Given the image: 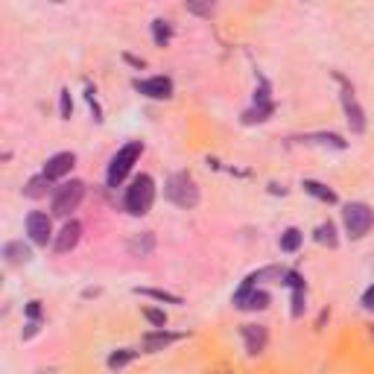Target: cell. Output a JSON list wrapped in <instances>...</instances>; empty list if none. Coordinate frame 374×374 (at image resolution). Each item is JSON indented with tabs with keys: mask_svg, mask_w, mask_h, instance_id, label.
I'll return each mask as SVG.
<instances>
[{
	"mask_svg": "<svg viewBox=\"0 0 374 374\" xmlns=\"http://www.w3.org/2000/svg\"><path fill=\"white\" fill-rule=\"evenodd\" d=\"M164 199L170 205H176L182 211H193L199 205V187L193 182L190 172H172L164 182Z\"/></svg>",
	"mask_w": 374,
	"mask_h": 374,
	"instance_id": "cell-1",
	"label": "cell"
},
{
	"mask_svg": "<svg viewBox=\"0 0 374 374\" xmlns=\"http://www.w3.org/2000/svg\"><path fill=\"white\" fill-rule=\"evenodd\" d=\"M153 202H155V182H153V176L141 172V176H135L132 185L126 187L123 208H126V214H132V216H143V214H149Z\"/></svg>",
	"mask_w": 374,
	"mask_h": 374,
	"instance_id": "cell-2",
	"label": "cell"
},
{
	"mask_svg": "<svg viewBox=\"0 0 374 374\" xmlns=\"http://www.w3.org/2000/svg\"><path fill=\"white\" fill-rule=\"evenodd\" d=\"M141 153H143V143L141 141H129V143H123L117 149V153L111 155V161H109V172H106L109 187H117V185L126 182V176L132 172V167L138 164Z\"/></svg>",
	"mask_w": 374,
	"mask_h": 374,
	"instance_id": "cell-3",
	"label": "cell"
},
{
	"mask_svg": "<svg viewBox=\"0 0 374 374\" xmlns=\"http://www.w3.org/2000/svg\"><path fill=\"white\" fill-rule=\"evenodd\" d=\"M334 79L339 82V99H342V111H345V120L351 126L354 135H363L365 132V111L363 106L357 103V94H354V85L348 82L342 73H334Z\"/></svg>",
	"mask_w": 374,
	"mask_h": 374,
	"instance_id": "cell-4",
	"label": "cell"
},
{
	"mask_svg": "<svg viewBox=\"0 0 374 374\" xmlns=\"http://www.w3.org/2000/svg\"><path fill=\"white\" fill-rule=\"evenodd\" d=\"M82 199H85V182L70 179V182H65V185L53 193V202H50V211H53L56 216H62V219H67L73 211H77V208L82 205Z\"/></svg>",
	"mask_w": 374,
	"mask_h": 374,
	"instance_id": "cell-5",
	"label": "cell"
},
{
	"mask_svg": "<svg viewBox=\"0 0 374 374\" xmlns=\"http://www.w3.org/2000/svg\"><path fill=\"white\" fill-rule=\"evenodd\" d=\"M342 222L351 240H363L374 229V211L365 202H351L342 208Z\"/></svg>",
	"mask_w": 374,
	"mask_h": 374,
	"instance_id": "cell-6",
	"label": "cell"
},
{
	"mask_svg": "<svg viewBox=\"0 0 374 374\" xmlns=\"http://www.w3.org/2000/svg\"><path fill=\"white\" fill-rule=\"evenodd\" d=\"M23 229H27V237L35 243V246H47L53 243L56 234H53V222L44 211H30L27 219H23Z\"/></svg>",
	"mask_w": 374,
	"mask_h": 374,
	"instance_id": "cell-7",
	"label": "cell"
},
{
	"mask_svg": "<svg viewBox=\"0 0 374 374\" xmlns=\"http://www.w3.org/2000/svg\"><path fill=\"white\" fill-rule=\"evenodd\" d=\"M132 88L146 97V99H170L172 91H176V85H172L170 77H149V79H135Z\"/></svg>",
	"mask_w": 374,
	"mask_h": 374,
	"instance_id": "cell-8",
	"label": "cell"
},
{
	"mask_svg": "<svg viewBox=\"0 0 374 374\" xmlns=\"http://www.w3.org/2000/svg\"><path fill=\"white\" fill-rule=\"evenodd\" d=\"M79 240H82V222L79 219H65V226L59 229V234L53 240V252L56 255H67V252H73V248L79 246Z\"/></svg>",
	"mask_w": 374,
	"mask_h": 374,
	"instance_id": "cell-9",
	"label": "cell"
},
{
	"mask_svg": "<svg viewBox=\"0 0 374 374\" xmlns=\"http://www.w3.org/2000/svg\"><path fill=\"white\" fill-rule=\"evenodd\" d=\"M182 339H185V334H172V331H167V328H155V331L143 334L141 348H143L146 354H158V351H167L170 345H176V342H182Z\"/></svg>",
	"mask_w": 374,
	"mask_h": 374,
	"instance_id": "cell-10",
	"label": "cell"
},
{
	"mask_svg": "<svg viewBox=\"0 0 374 374\" xmlns=\"http://www.w3.org/2000/svg\"><path fill=\"white\" fill-rule=\"evenodd\" d=\"M73 164H77V155H73V153H56V155L47 158V164H44L41 172H44L50 182H62L67 172L73 170Z\"/></svg>",
	"mask_w": 374,
	"mask_h": 374,
	"instance_id": "cell-11",
	"label": "cell"
},
{
	"mask_svg": "<svg viewBox=\"0 0 374 374\" xmlns=\"http://www.w3.org/2000/svg\"><path fill=\"white\" fill-rule=\"evenodd\" d=\"M240 336H243L246 351L252 354V357L263 354V348H266V342H269V334H266L263 325H243V328H240Z\"/></svg>",
	"mask_w": 374,
	"mask_h": 374,
	"instance_id": "cell-12",
	"label": "cell"
},
{
	"mask_svg": "<svg viewBox=\"0 0 374 374\" xmlns=\"http://www.w3.org/2000/svg\"><path fill=\"white\" fill-rule=\"evenodd\" d=\"M4 260L9 266H23V263L33 260V248L23 243V240H12V243L4 246Z\"/></svg>",
	"mask_w": 374,
	"mask_h": 374,
	"instance_id": "cell-13",
	"label": "cell"
},
{
	"mask_svg": "<svg viewBox=\"0 0 374 374\" xmlns=\"http://www.w3.org/2000/svg\"><path fill=\"white\" fill-rule=\"evenodd\" d=\"M129 252H132L135 258H149V255L155 252V234H153V231L135 234V237L129 240Z\"/></svg>",
	"mask_w": 374,
	"mask_h": 374,
	"instance_id": "cell-14",
	"label": "cell"
},
{
	"mask_svg": "<svg viewBox=\"0 0 374 374\" xmlns=\"http://www.w3.org/2000/svg\"><path fill=\"white\" fill-rule=\"evenodd\" d=\"M304 193H310L313 199H319V202H325V205H336L339 202V196L328 187V185H321V182H313V179H304Z\"/></svg>",
	"mask_w": 374,
	"mask_h": 374,
	"instance_id": "cell-15",
	"label": "cell"
},
{
	"mask_svg": "<svg viewBox=\"0 0 374 374\" xmlns=\"http://www.w3.org/2000/svg\"><path fill=\"white\" fill-rule=\"evenodd\" d=\"M302 243H304V234L298 231V229H287V231L281 234V240H278V246H281L284 255H295L298 248H302Z\"/></svg>",
	"mask_w": 374,
	"mask_h": 374,
	"instance_id": "cell-16",
	"label": "cell"
},
{
	"mask_svg": "<svg viewBox=\"0 0 374 374\" xmlns=\"http://www.w3.org/2000/svg\"><path fill=\"white\" fill-rule=\"evenodd\" d=\"M135 357H138V351H132V348H117V351H111V354H109L106 365H109L111 371H120V368H126Z\"/></svg>",
	"mask_w": 374,
	"mask_h": 374,
	"instance_id": "cell-17",
	"label": "cell"
},
{
	"mask_svg": "<svg viewBox=\"0 0 374 374\" xmlns=\"http://www.w3.org/2000/svg\"><path fill=\"white\" fill-rule=\"evenodd\" d=\"M50 185H53V182H50V179L44 176V172H38L35 179H30V182H27V187H23V196H30V199H41V196H47V193H50Z\"/></svg>",
	"mask_w": 374,
	"mask_h": 374,
	"instance_id": "cell-18",
	"label": "cell"
},
{
	"mask_svg": "<svg viewBox=\"0 0 374 374\" xmlns=\"http://www.w3.org/2000/svg\"><path fill=\"white\" fill-rule=\"evenodd\" d=\"M135 295H146V298H155V302H167V304H182V295H176V292H167V290L135 287Z\"/></svg>",
	"mask_w": 374,
	"mask_h": 374,
	"instance_id": "cell-19",
	"label": "cell"
},
{
	"mask_svg": "<svg viewBox=\"0 0 374 374\" xmlns=\"http://www.w3.org/2000/svg\"><path fill=\"white\" fill-rule=\"evenodd\" d=\"M170 38H172V27H170V21L155 18V21H153V41H155V47H167V44H170Z\"/></svg>",
	"mask_w": 374,
	"mask_h": 374,
	"instance_id": "cell-20",
	"label": "cell"
},
{
	"mask_svg": "<svg viewBox=\"0 0 374 374\" xmlns=\"http://www.w3.org/2000/svg\"><path fill=\"white\" fill-rule=\"evenodd\" d=\"M272 111H275V106H272V103L255 106V109H248V111L243 114V123H248V126H252V123H263V120H269Z\"/></svg>",
	"mask_w": 374,
	"mask_h": 374,
	"instance_id": "cell-21",
	"label": "cell"
},
{
	"mask_svg": "<svg viewBox=\"0 0 374 374\" xmlns=\"http://www.w3.org/2000/svg\"><path fill=\"white\" fill-rule=\"evenodd\" d=\"M316 240L321 243V246H336L339 240H336V226H334V222H321V226L316 229Z\"/></svg>",
	"mask_w": 374,
	"mask_h": 374,
	"instance_id": "cell-22",
	"label": "cell"
},
{
	"mask_svg": "<svg viewBox=\"0 0 374 374\" xmlns=\"http://www.w3.org/2000/svg\"><path fill=\"white\" fill-rule=\"evenodd\" d=\"M141 313H143V319H146L153 328H167V313H164V310H155V307H143Z\"/></svg>",
	"mask_w": 374,
	"mask_h": 374,
	"instance_id": "cell-23",
	"label": "cell"
},
{
	"mask_svg": "<svg viewBox=\"0 0 374 374\" xmlns=\"http://www.w3.org/2000/svg\"><path fill=\"white\" fill-rule=\"evenodd\" d=\"M302 141H307V143H328V146H336V149H345L348 143L339 138V135H307V138H302Z\"/></svg>",
	"mask_w": 374,
	"mask_h": 374,
	"instance_id": "cell-24",
	"label": "cell"
},
{
	"mask_svg": "<svg viewBox=\"0 0 374 374\" xmlns=\"http://www.w3.org/2000/svg\"><path fill=\"white\" fill-rule=\"evenodd\" d=\"M59 111H62V120H70L73 117V99H70V91L62 88L59 94Z\"/></svg>",
	"mask_w": 374,
	"mask_h": 374,
	"instance_id": "cell-25",
	"label": "cell"
},
{
	"mask_svg": "<svg viewBox=\"0 0 374 374\" xmlns=\"http://www.w3.org/2000/svg\"><path fill=\"white\" fill-rule=\"evenodd\" d=\"M281 284H287V287H292V290H304V281H302V275H298V272H292V269H284Z\"/></svg>",
	"mask_w": 374,
	"mask_h": 374,
	"instance_id": "cell-26",
	"label": "cell"
},
{
	"mask_svg": "<svg viewBox=\"0 0 374 374\" xmlns=\"http://www.w3.org/2000/svg\"><path fill=\"white\" fill-rule=\"evenodd\" d=\"M304 313V290H292V316L298 319Z\"/></svg>",
	"mask_w": 374,
	"mask_h": 374,
	"instance_id": "cell-27",
	"label": "cell"
},
{
	"mask_svg": "<svg viewBox=\"0 0 374 374\" xmlns=\"http://www.w3.org/2000/svg\"><path fill=\"white\" fill-rule=\"evenodd\" d=\"M85 97H88V103H91V109H94V120H97V123H103V109L97 106V97H94V88H91V85H88Z\"/></svg>",
	"mask_w": 374,
	"mask_h": 374,
	"instance_id": "cell-28",
	"label": "cell"
},
{
	"mask_svg": "<svg viewBox=\"0 0 374 374\" xmlns=\"http://www.w3.org/2000/svg\"><path fill=\"white\" fill-rule=\"evenodd\" d=\"M27 316H30V321H38L41 319V302H30L27 304Z\"/></svg>",
	"mask_w": 374,
	"mask_h": 374,
	"instance_id": "cell-29",
	"label": "cell"
},
{
	"mask_svg": "<svg viewBox=\"0 0 374 374\" xmlns=\"http://www.w3.org/2000/svg\"><path fill=\"white\" fill-rule=\"evenodd\" d=\"M187 12H196V15H214V6H196V4H187Z\"/></svg>",
	"mask_w": 374,
	"mask_h": 374,
	"instance_id": "cell-30",
	"label": "cell"
},
{
	"mask_svg": "<svg viewBox=\"0 0 374 374\" xmlns=\"http://www.w3.org/2000/svg\"><path fill=\"white\" fill-rule=\"evenodd\" d=\"M363 304H365L368 310H374V287H368V290H365V295H363Z\"/></svg>",
	"mask_w": 374,
	"mask_h": 374,
	"instance_id": "cell-31",
	"label": "cell"
},
{
	"mask_svg": "<svg viewBox=\"0 0 374 374\" xmlns=\"http://www.w3.org/2000/svg\"><path fill=\"white\" fill-rule=\"evenodd\" d=\"M123 59H126L129 65H135V67H143V65H146L143 59H138V56H132V53H123Z\"/></svg>",
	"mask_w": 374,
	"mask_h": 374,
	"instance_id": "cell-32",
	"label": "cell"
}]
</instances>
